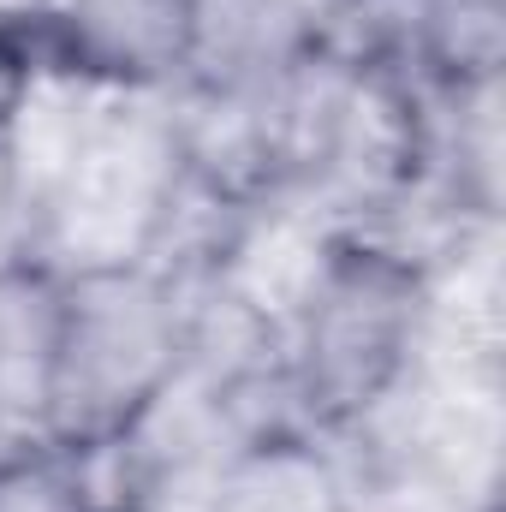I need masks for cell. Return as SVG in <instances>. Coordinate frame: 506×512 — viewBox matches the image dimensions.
<instances>
[{"label":"cell","mask_w":506,"mask_h":512,"mask_svg":"<svg viewBox=\"0 0 506 512\" xmlns=\"http://www.w3.org/2000/svg\"><path fill=\"white\" fill-rule=\"evenodd\" d=\"M429 340L435 262L370 227L328 233L274 322L280 417L328 441L370 435L417 387Z\"/></svg>","instance_id":"cell-1"},{"label":"cell","mask_w":506,"mask_h":512,"mask_svg":"<svg viewBox=\"0 0 506 512\" xmlns=\"http://www.w3.org/2000/svg\"><path fill=\"white\" fill-rule=\"evenodd\" d=\"M30 60L0 42V233L18 221L24 173H30Z\"/></svg>","instance_id":"cell-8"},{"label":"cell","mask_w":506,"mask_h":512,"mask_svg":"<svg viewBox=\"0 0 506 512\" xmlns=\"http://www.w3.org/2000/svg\"><path fill=\"white\" fill-rule=\"evenodd\" d=\"M197 512H364L340 441L304 423H262L221 465Z\"/></svg>","instance_id":"cell-5"},{"label":"cell","mask_w":506,"mask_h":512,"mask_svg":"<svg viewBox=\"0 0 506 512\" xmlns=\"http://www.w3.org/2000/svg\"><path fill=\"white\" fill-rule=\"evenodd\" d=\"M191 0H54L60 66L102 90H173Z\"/></svg>","instance_id":"cell-4"},{"label":"cell","mask_w":506,"mask_h":512,"mask_svg":"<svg viewBox=\"0 0 506 512\" xmlns=\"http://www.w3.org/2000/svg\"><path fill=\"white\" fill-rule=\"evenodd\" d=\"M60 262H0V459L48 447V370H54Z\"/></svg>","instance_id":"cell-6"},{"label":"cell","mask_w":506,"mask_h":512,"mask_svg":"<svg viewBox=\"0 0 506 512\" xmlns=\"http://www.w3.org/2000/svg\"><path fill=\"white\" fill-rule=\"evenodd\" d=\"M328 48V0H191L173 96L197 114H245Z\"/></svg>","instance_id":"cell-3"},{"label":"cell","mask_w":506,"mask_h":512,"mask_svg":"<svg viewBox=\"0 0 506 512\" xmlns=\"http://www.w3.org/2000/svg\"><path fill=\"white\" fill-rule=\"evenodd\" d=\"M483 512H495V507H483Z\"/></svg>","instance_id":"cell-10"},{"label":"cell","mask_w":506,"mask_h":512,"mask_svg":"<svg viewBox=\"0 0 506 512\" xmlns=\"http://www.w3.org/2000/svg\"><path fill=\"white\" fill-rule=\"evenodd\" d=\"M102 512H155V507H131V501H108Z\"/></svg>","instance_id":"cell-9"},{"label":"cell","mask_w":506,"mask_h":512,"mask_svg":"<svg viewBox=\"0 0 506 512\" xmlns=\"http://www.w3.org/2000/svg\"><path fill=\"white\" fill-rule=\"evenodd\" d=\"M108 495L96 489L90 465L60 447H30L0 459V512H102Z\"/></svg>","instance_id":"cell-7"},{"label":"cell","mask_w":506,"mask_h":512,"mask_svg":"<svg viewBox=\"0 0 506 512\" xmlns=\"http://www.w3.org/2000/svg\"><path fill=\"white\" fill-rule=\"evenodd\" d=\"M191 286L149 251H108L60 268L48 447L108 453L191 364Z\"/></svg>","instance_id":"cell-2"}]
</instances>
